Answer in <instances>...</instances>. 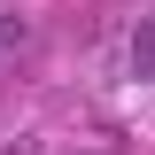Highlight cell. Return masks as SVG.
I'll list each match as a JSON object with an SVG mask.
<instances>
[{
	"label": "cell",
	"instance_id": "2",
	"mask_svg": "<svg viewBox=\"0 0 155 155\" xmlns=\"http://www.w3.org/2000/svg\"><path fill=\"white\" fill-rule=\"evenodd\" d=\"M16 47H23V23H16V16H0V62L16 54Z\"/></svg>",
	"mask_w": 155,
	"mask_h": 155
},
{
	"label": "cell",
	"instance_id": "1",
	"mask_svg": "<svg viewBox=\"0 0 155 155\" xmlns=\"http://www.w3.org/2000/svg\"><path fill=\"white\" fill-rule=\"evenodd\" d=\"M132 70L155 78V23H140V39H132Z\"/></svg>",
	"mask_w": 155,
	"mask_h": 155
}]
</instances>
